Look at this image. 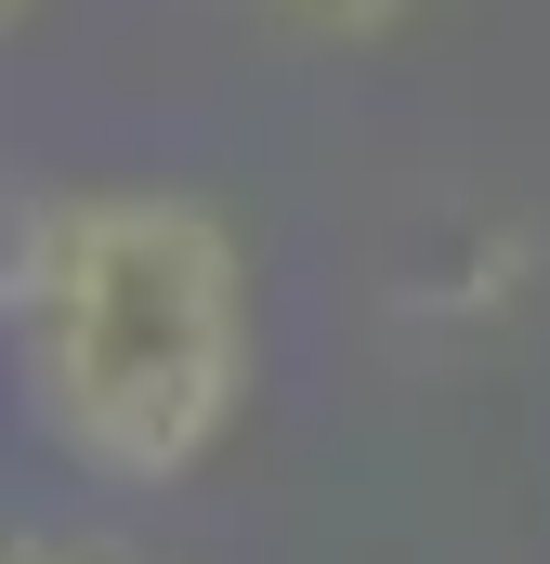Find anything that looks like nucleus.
<instances>
[{"instance_id":"nucleus-3","label":"nucleus","mask_w":550,"mask_h":564,"mask_svg":"<svg viewBox=\"0 0 550 564\" xmlns=\"http://www.w3.org/2000/svg\"><path fill=\"white\" fill-rule=\"evenodd\" d=\"M26 564H106V552H26Z\"/></svg>"},{"instance_id":"nucleus-2","label":"nucleus","mask_w":550,"mask_h":564,"mask_svg":"<svg viewBox=\"0 0 550 564\" xmlns=\"http://www.w3.org/2000/svg\"><path fill=\"white\" fill-rule=\"evenodd\" d=\"M288 13H301V26H381L394 0H288Z\"/></svg>"},{"instance_id":"nucleus-1","label":"nucleus","mask_w":550,"mask_h":564,"mask_svg":"<svg viewBox=\"0 0 550 564\" xmlns=\"http://www.w3.org/2000/svg\"><path fill=\"white\" fill-rule=\"evenodd\" d=\"M26 394L106 486H184L250 408V250L210 197L66 184L13 224Z\"/></svg>"}]
</instances>
